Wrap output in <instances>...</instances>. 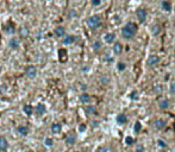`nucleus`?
<instances>
[{"instance_id":"f257e3e1","label":"nucleus","mask_w":175,"mask_h":152,"mask_svg":"<svg viewBox=\"0 0 175 152\" xmlns=\"http://www.w3.org/2000/svg\"><path fill=\"white\" fill-rule=\"evenodd\" d=\"M136 34H137V25L133 23H127L122 30V35L125 39L133 38Z\"/></svg>"},{"instance_id":"f03ea898","label":"nucleus","mask_w":175,"mask_h":152,"mask_svg":"<svg viewBox=\"0 0 175 152\" xmlns=\"http://www.w3.org/2000/svg\"><path fill=\"white\" fill-rule=\"evenodd\" d=\"M87 25H88L91 29H98L99 26L101 25V18L99 16H92L88 18V20H87Z\"/></svg>"},{"instance_id":"7ed1b4c3","label":"nucleus","mask_w":175,"mask_h":152,"mask_svg":"<svg viewBox=\"0 0 175 152\" xmlns=\"http://www.w3.org/2000/svg\"><path fill=\"white\" fill-rule=\"evenodd\" d=\"M25 75L28 76L29 78H35L37 76V69H36V67H33V65H29V67H26Z\"/></svg>"},{"instance_id":"20e7f679","label":"nucleus","mask_w":175,"mask_h":152,"mask_svg":"<svg viewBox=\"0 0 175 152\" xmlns=\"http://www.w3.org/2000/svg\"><path fill=\"white\" fill-rule=\"evenodd\" d=\"M136 16H137V18H138V20H139L141 23H143L145 19H146V11H145L144 9H139V10H137V12H136Z\"/></svg>"},{"instance_id":"39448f33","label":"nucleus","mask_w":175,"mask_h":152,"mask_svg":"<svg viewBox=\"0 0 175 152\" xmlns=\"http://www.w3.org/2000/svg\"><path fill=\"white\" fill-rule=\"evenodd\" d=\"M9 147V141L5 137H0V151H6Z\"/></svg>"},{"instance_id":"423d86ee","label":"nucleus","mask_w":175,"mask_h":152,"mask_svg":"<svg viewBox=\"0 0 175 152\" xmlns=\"http://www.w3.org/2000/svg\"><path fill=\"white\" fill-rule=\"evenodd\" d=\"M54 34H55V36L56 37H63L64 35H66V30H64V28L63 26H57V28L54 30Z\"/></svg>"},{"instance_id":"0eeeda50","label":"nucleus","mask_w":175,"mask_h":152,"mask_svg":"<svg viewBox=\"0 0 175 152\" xmlns=\"http://www.w3.org/2000/svg\"><path fill=\"white\" fill-rule=\"evenodd\" d=\"M116 121L118 125H125L127 122V116L125 114H118L116 118Z\"/></svg>"},{"instance_id":"6e6552de","label":"nucleus","mask_w":175,"mask_h":152,"mask_svg":"<svg viewBox=\"0 0 175 152\" xmlns=\"http://www.w3.org/2000/svg\"><path fill=\"white\" fill-rule=\"evenodd\" d=\"M61 131H62V125L61 124H52L51 125V132L54 134H58V133H61Z\"/></svg>"},{"instance_id":"1a4fd4ad","label":"nucleus","mask_w":175,"mask_h":152,"mask_svg":"<svg viewBox=\"0 0 175 152\" xmlns=\"http://www.w3.org/2000/svg\"><path fill=\"white\" fill-rule=\"evenodd\" d=\"M36 112H37L38 115H43L45 112H46L45 105H44V103H38V105L36 106Z\"/></svg>"},{"instance_id":"9d476101","label":"nucleus","mask_w":175,"mask_h":152,"mask_svg":"<svg viewBox=\"0 0 175 152\" xmlns=\"http://www.w3.org/2000/svg\"><path fill=\"white\" fill-rule=\"evenodd\" d=\"M17 131L19 134L22 136H28L29 134V127L28 126H24V125H21V126L17 127Z\"/></svg>"},{"instance_id":"9b49d317","label":"nucleus","mask_w":175,"mask_h":152,"mask_svg":"<svg viewBox=\"0 0 175 152\" xmlns=\"http://www.w3.org/2000/svg\"><path fill=\"white\" fill-rule=\"evenodd\" d=\"M122 51H123V45L120 44L119 42L114 43V45H113V52H114V54L120 55V54H122Z\"/></svg>"},{"instance_id":"f8f14e48","label":"nucleus","mask_w":175,"mask_h":152,"mask_svg":"<svg viewBox=\"0 0 175 152\" xmlns=\"http://www.w3.org/2000/svg\"><path fill=\"white\" fill-rule=\"evenodd\" d=\"M75 39H76V37H75V36H73V35H68V36H66V38L63 39V44H64V45L73 44L74 42H75Z\"/></svg>"},{"instance_id":"ddd939ff","label":"nucleus","mask_w":175,"mask_h":152,"mask_svg":"<svg viewBox=\"0 0 175 152\" xmlns=\"http://www.w3.org/2000/svg\"><path fill=\"white\" fill-rule=\"evenodd\" d=\"M104 39H105V42L107 43V44H111V43H113L114 42V39H116V35L114 34H106L105 36H104Z\"/></svg>"},{"instance_id":"4468645a","label":"nucleus","mask_w":175,"mask_h":152,"mask_svg":"<svg viewBox=\"0 0 175 152\" xmlns=\"http://www.w3.org/2000/svg\"><path fill=\"white\" fill-rule=\"evenodd\" d=\"M158 61H160L158 56L151 55V56H149V58H148V64H149V65H155L156 63H158Z\"/></svg>"},{"instance_id":"2eb2a0df","label":"nucleus","mask_w":175,"mask_h":152,"mask_svg":"<svg viewBox=\"0 0 175 152\" xmlns=\"http://www.w3.org/2000/svg\"><path fill=\"white\" fill-rule=\"evenodd\" d=\"M166 125H167L166 121L162 120V119H158V120L155 121V127H156L157 130H163L166 127Z\"/></svg>"},{"instance_id":"dca6fc26","label":"nucleus","mask_w":175,"mask_h":152,"mask_svg":"<svg viewBox=\"0 0 175 152\" xmlns=\"http://www.w3.org/2000/svg\"><path fill=\"white\" fill-rule=\"evenodd\" d=\"M19 39L18 38H11V41H10V48H12V49H18L19 48Z\"/></svg>"},{"instance_id":"f3484780","label":"nucleus","mask_w":175,"mask_h":152,"mask_svg":"<svg viewBox=\"0 0 175 152\" xmlns=\"http://www.w3.org/2000/svg\"><path fill=\"white\" fill-rule=\"evenodd\" d=\"M23 111H24V113L26 114V115H32V113H33V107L31 105H25L24 107H23Z\"/></svg>"},{"instance_id":"a211bd4d","label":"nucleus","mask_w":175,"mask_h":152,"mask_svg":"<svg viewBox=\"0 0 175 152\" xmlns=\"http://www.w3.org/2000/svg\"><path fill=\"white\" fill-rule=\"evenodd\" d=\"M170 105V101L168 100V99H163V100L160 101V108L161 109H167L168 107H169Z\"/></svg>"},{"instance_id":"6ab92c4d","label":"nucleus","mask_w":175,"mask_h":152,"mask_svg":"<svg viewBox=\"0 0 175 152\" xmlns=\"http://www.w3.org/2000/svg\"><path fill=\"white\" fill-rule=\"evenodd\" d=\"M80 101H81L82 103H88V102L91 101V96H89V94L82 93L81 95H80Z\"/></svg>"},{"instance_id":"aec40b11","label":"nucleus","mask_w":175,"mask_h":152,"mask_svg":"<svg viewBox=\"0 0 175 152\" xmlns=\"http://www.w3.org/2000/svg\"><path fill=\"white\" fill-rule=\"evenodd\" d=\"M75 141H76V137H75V136H73V134H69L68 137L66 138V143L68 144V145L75 144Z\"/></svg>"},{"instance_id":"412c9836","label":"nucleus","mask_w":175,"mask_h":152,"mask_svg":"<svg viewBox=\"0 0 175 152\" xmlns=\"http://www.w3.org/2000/svg\"><path fill=\"white\" fill-rule=\"evenodd\" d=\"M58 57H60V61H61V62H64V61H66V57H67V51H66L64 49L58 50Z\"/></svg>"},{"instance_id":"4be33fe9","label":"nucleus","mask_w":175,"mask_h":152,"mask_svg":"<svg viewBox=\"0 0 175 152\" xmlns=\"http://www.w3.org/2000/svg\"><path fill=\"white\" fill-rule=\"evenodd\" d=\"M19 36H21L22 38H26L29 36V30L26 28H22L21 30H19Z\"/></svg>"},{"instance_id":"5701e85b","label":"nucleus","mask_w":175,"mask_h":152,"mask_svg":"<svg viewBox=\"0 0 175 152\" xmlns=\"http://www.w3.org/2000/svg\"><path fill=\"white\" fill-rule=\"evenodd\" d=\"M44 145H45L46 147H51L52 145H54V140H52V138L46 137L45 139H44Z\"/></svg>"},{"instance_id":"b1692460","label":"nucleus","mask_w":175,"mask_h":152,"mask_svg":"<svg viewBox=\"0 0 175 152\" xmlns=\"http://www.w3.org/2000/svg\"><path fill=\"white\" fill-rule=\"evenodd\" d=\"M92 48H93V50H94V51H99L100 49H101V42H99V41H95V42L93 43Z\"/></svg>"},{"instance_id":"393cba45","label":"nucleus","mask_w":175,"mask_h":152,"mask_svg":"<svg viewBox=\"0 0 175 152\" xmlns=\"http://www.w3.org/2000/svg\"><path fill=\"white\" fill-rule=\"evenodd\" d=\"M94 112H95V107H94L93 105H89V106H87V108H86V113L87 114H94Z\"/></svg>"},{"instance_id":"a878e982","label":"nucleus","mask_w":175,"mask_h":152,"mask_svg":"<svg viewBox=\"0 0 175 152\" xmlns=\"http://www.w3.org/2000/svg\"><path fill=\"white\" fill-rule=\"evenodd\" d=\"M160 32H161V26L160 25H154V28H152V34L155 36H157L160 35Z\"/></svg>"},{"instance_id":"bb28decb","label":"nucleus","mask_w":175,"mask_h":152,"mask_svg":"<svg viewBox=\"0 0 175 152\" xmlns=\"http://www.w3.org/2000/svg\"><path fill=\"white\" fill-rule=\"evenodd\" d=\"M141 130H142V124H141L139 121H137L136 124H135V126H133V131L136 132V133H139Z\"/></svg>"},{"instance_id":"cd10ccee","label":"nucleus","mask_w":175,"mask_h":152,"mask_svg":"<svg viewBox=\"0 0 175 152\" xmlns=\"http://www.w3.org/2000/svg\"><path fill=\"white\" fill-rule=\"evenodd\" d=\"M162 7H163L164 11H170L172 5H170L169 1H163V3H162Z\"/></svg>"},{"instance_id":"c85d7f7f","label":"nucleus","mask_w":175,"mask_h":152,"mask_svg":"<svg viewBox=\"0 0 175 152\" xmlns=\"http://www.w3.org/2000/svg\"><path fill=\"white\" fill-rule=\"evenodd\" d=\"M129 97H130V100H133V101H135V100H138V99H139V95H138V93H137L136 90H133L132 93L130 94Z\"/></svg>"},{"instance_id":"c756f323","label":"nucleus","mask_w":175,"mask_h":152,"mask_svg":"<svg viewBox=\"0 0 175 152\" xmlns=\"http://www.w3.org/2000/svg\"><path fill=\"white\" fill-rule=\"evenodd\" d=\"M157 146L161 147V149H166L167 147V143L163 139H158L157 140Z\"/></svg>"},{"instance_id":"7c9ffc66","label":"nucleus","mask_w":175,"mask_h":152,"mask_svg":"<svg viewBox=\"0 0 175 152\" xmlns=\"http://www.w3.org/2000/svg\"><path fill=\"white\" fill-rule=\"evenodd\" d=\"M125 68H126V65H125V63H123V62H119V63L117 64V69H118V71H124Z\"/></svg>"},{"instance_id":"2f4dec72","label":"nucleus","mask_w":175,"mask_h":152,"mask_svg":"<svg viewBox=\"0 0 175 152\" xmlns=\"http://www.w3.org/2000/svg\"><path fill=\"white\" fill-rule=\"evenodd\" d=\"M98 152H112V149L109 146H103L98 149Z\"/></svg>"},{"instance_id":"473e14b6","label":"nucleus","mask_w":175,"mask_h":152,"mask_svg":"<svg viewBox=\"0 0 175 152\" xmlns=\"http://www.w3.org/2000/svg\"><path fill=\"white\" fill-rule=\"evenodd\" d=\"M125 144H126V145H132V144H133V138L130 137V136H127V137L125 138Z\"/></svg>"},{"instance_id":"72a5a7b5","label":"nucleus","mask_w":175,"mask_h":152,"mask_svg":"<svg viewBox=\"0 0 175 152\" xmlns=\"http://www.w3.org/2000/svg\"><path fill=\"white\" fill-rule=\"evenodd\" d=\"M135 152H144V146L142 144H139L136 146V149H135Z\"/></svg>"},{"instance_id":"f704fd0d","label":"nucleus","mask_w":175,"mask_h":152,"mask_svg":"<svg viewBox=\"0 0 175 152\" xmlns=\"http://www.w3.org/2000/svg\"><path fill=\"white\" fill-rule=\"evenodd\" d=\"M155 93H156V94L162 93V87H161V86H156V87H155Z\"/></svg>"},{"instance_id":"c9c22d12","label":"nucleus","mask_w":175,"mask_h":152,"mask_svg":"<svg viewBox=\"0 0 175 152\" xmlns=\"http://www.w3.org/2000/svg\"><path fill=\"white\" fill-rule=\"evenodd\" d=\"M86 128H87L86 125H85V124H81V125H80V126H79V132H85V131H86Z\"/></svg>"},{"instance_id":"e433bc0d","label":"nucleus","mask_w":175,"mask_h":152,"mask_svg":"<svg viewBox=\"0 0 175 152\" xmlns=\"http://www.w3.org/2000/svg\"><path fill=\"white\" fill-rule=\"evenodd\" d=\"M101 4V0H92V5L93 6H99Z\"/></svg>"},{"instance_id":"4c0bfd02","label":"nucleus","mask_w":175,"mask_h":152,"mask_svg":"<svg viewBox=\"0 0 175 152\" xmlns=\"http://www.w3.org/2000/svg\"><path fill=\"white\" fill-rule=\"evenodd\" d=\"M170 91H172V93H175V83H173L170 86Z\"/></svg>"},{"instance_id":"58836bf2","label":"nucleus","mask_w":175,"mask_h":152,"mask_svg":"<svg viewBox=\"0 0 175 152\" xmlns=\"http://www.w3.org/2000/svg\"><path fill=\"white\" fill-rule=\"evenodd\" d=\"M70 16H73V17H74V16H76V13L74 12V11H70Z\"/></svg>"},{"instance_id":"ea45409f","label":"nucleus","mask_w":175,"mask_h":152,"mask_svg":"<svg viewBox=\"0 0 175 152\" xmlns=\"http://www.w3.org/2000/svg\"><path fill=\"white\" fill-rule=\"evenodd\" d=\"M74 152H80V151H74Z\"/></svg>"}]
</instances>
